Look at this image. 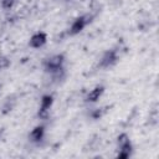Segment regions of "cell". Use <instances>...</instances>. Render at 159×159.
<instances>
[{
	"instance_id": "obj_11",
	"label": "cell",
	"mask_w": 159,
	"mask_h": 159,
	"mask_svg": "<svg viewBox=\"0 0 159 159\" xmlns=\"http://www.w3.org/2000/svg\"><path fill=\"white\" fill-rule=\"evenodd\" d=\"M1 5L4 9H11L14 5V0H1Z\"/></svg>"
},
{
	"instance_id": "obj_5",
	"label": "cell",
	"mask_w": 159,
	"mask_h": 159,
	"mask_svg": "<svg viewBox=\"0 0 159 159\" xmlns=\"http://www.w3.org/2000/svg\"><path fill=\"white\" fill-rule=\"evenodd\" d=\"M47 42V35L43 31H39L34 34L29 40V46L32 48H40Z\"/></svg>"
},
{
	"instance_id": "obj_1",
	"label": "cell",
	"mask_w": 159,
	"mask_h": 159,
	"mask_svg": "<svg viewBox=\"0 0 159 159\" xmlns=\"http://www.w3.org/2000/svg\"><path fill=\"white\" fill-rule=\"evenodd\" d=\"M63 62H65L63 53H56L43 61V68H45V71H47L50 73H56L62 70Z\"/></svg>"
},
{
	"instance_id": "obj_2",
	"label": "cell",
	"mask_w": 159,
	"mask_h": 159,
	"mask_svg": "<svg viewBox=\"0 0 159 159\" xmlns=\"http://www.w3.org/2000/svg\"><path fill=\"white\" fill-rule=\"evenodd\" d=\"M91 21V16L88 17L87 15H82V16H78L77 19H75L73 20V22H72V25H71V27H70V35H77V34H80L84 27H86V25L88 24Z\"/></svg>"
},
{
	"instance_id": "obj_9",
	"label": "cell",
	"mask_w": 159,
	"mask_h": 159,
	"mask_svg": "<svg viewBox=\"0 0 159 159\" xmlns=\"http://www.w3.org/2000/svg\"><path fill=\"white\" fill-rule=\"evenodd\" d=\"M128 140H129V137H128L127 133H120V134L117 137V143H118V145H120V144H123V143H125V142H128Z\"/></svg>"
},
{
	"instance_id": "obj_6",
	"label": "cell",
	"mask_w": 159,
	"mask_h": 159,
	"mask_svg": "<svg viewBox=\"0 0 159 159\" xmlns=\"http://www.w3.org/2000/svg\"><path fill=\"white\" fill-rule=\"evenodd\" d=\"M103 93H104V86L97 84L94 88H92V89L88 92V94H87V97H86V101H87V102H91V103H94V102H97V101L102 97Z\"/></svg>"
},
{
	"instance_id": "obj_4",
	"label": "cell",
	"mask_w": 159,
	"mask_h": 159,
	"mask_svg": "<svg viewBox=\"0 0 159 159\" xmlns=\"http://www.w3.org/2000/svg\"><path fill=\"white\" fill-rule=\"evenodd\" d=\"M53 103V96L52 94H43L41 98L40 108H39V117L40 118H47L48 111L52 107Z\"/></svg>"
},
{
	"instance_id": "obj_10",
	"label": "cell",
	"mask_w": 159,
	"mask_h": 159,
	"mask_svg": "<svg viewBox=\"0 0 159 159\" xmlns=\"http://www.w3.org/2000/svg\"><path fill=\"white\" fill-rule=\"evenodd\" d=\"M10 65V60H7V57H0V70H4L6 67H9Z\"/></svg>"
},
{
	"instance_id": "obj_8",
	"label": "cell",
	"mask_w": 159,
	"mask_h": 159,
	"mask_svg": "<svg viewBox=\"0 0 159 159\" xmlns=\"http://www.w3.org/2000/svg\"><path fill=\"white\" fill-rule=\"evenodd\" d=\"M132 150H133V147H132V143L130 140L123 143L119 145V150H118V154H117V158L118 159H127L130 157L132 154Z\"/></svg>"
},
{
	"instance_id": "obj_3",
	"label": "cell",
	"mask_w": 159,
	"mask_h": 159,
	"mask_svg": "<svg viewBox=\"0 0 159 159\" xmlns=\"http://www.w3.org/2000/svg\"><path fill=\"white\" fill-rule=\"evenodd\" d=\"M118 60V55L116 50H109L107 52H104V55L102 56V58L99 60L98 66L101 68H108L111 66H113Z\"/></svg>"
},
{
	"instance_id": "obj_7",
	"label": "cell",
	"mask_w": 159,
	"mask_h": 159,
	"mask_svg": "<svg viewBox=\"0 0 159 159\" xmlns=\"http://www.w3.org/2000/svg\"><path fill=\"white\" fill-rule=\"evenodd\" d=\"M43 135H45V127H43V125H36V127L30 132L29 139H30L31 142H34V143H39V142L42 140Z\"/></svg>"
}]
</instances>
